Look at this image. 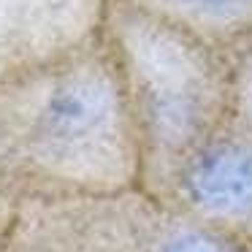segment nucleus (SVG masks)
<instances>
[{
	"instance_id": "obj_1",
	"label": "nucleus",
	"mask_w": 252,
	"mask_h": 252,
	"mask_svg": "<svg viewBox=\"0 0 252 252\" xmlns=\"http://www.w3.org/2000/svg\"><path fill=\"white\" fill-rule=\"evenodd\" d=\"M141 174L138 127L106 49L90 41L0 84V187L17 201L125 192Z\"/></svg>"
},
{
	"instance_id": "obj_2",
	"label": "nucleus",
	"mask_w": 252,
	"mask_h": 252,
	"mask_svg": "<svg viewBox=\"0 0 252 252\" xmlns=\"http://www.w3.org/2000/svg\"><path fill=\"white\" fill-rule=\"evenodd\" d=\"M117 60L141 141V187L160 198L185 158L217 133L220 93L203 55L176 30L125 19Z\"/></svg>"
},
{
	"instance_id": "obj_3",
	"label": "nucleus",
	"mask_w": 252,
	"mask_h": 252,
	"mask_svg": "<svg viewBox=\"0 0 252 252\" xmlns=\"http://www.w3.org/2000/svg\"><path fill=\"white\" fill-rule=\"evenodd\" d=\"M155 198L147 190L17 201L8 252H144Z\"/></svg>"
},
{
	"instance_id": "obj_4",
	"label": "nucleus",
	"mask_w": 252,
	"mask_h": 252,
	"mask_svg": "<svg viewBox=\"0 0 252 252\" xmlns=\"http://www.w3.org/2000/svg\"><path fill=\"white\" fill-rule=\"evenodd\" d=\"M160 198L225 236L252 230V133H212L185 158Z\"/></svg>"
},
{
	"instance_id": "obj_5",
	"label": "nucleus",
	"mask_w": 252,
	"mask_h": 252,
	"mask_svg": "<svg viewBox=\"0 0 252 252\" xmlns=\"http://www.w3.org/2000/svg\"><path fill=\"white\" fill-rule=\"evenodd\" d=\"M95 0H0V84L90 44Z\"/></svg>"
},
{
	"instance_id": "obj_6",
	"label": "nucleus",
	"mask_w": 252,
	"mask_h": 252,
	"mask_svg": "<svg viewBox=\"0 0 252 252\" xmlns=\"http://www.w3.org/2000/svg\"><path fill=\"white\" fill-rule=\"evenodd\" d=\"M155 252H236V244L230 241V236L192 220L187 225L165 230L158 239Z\"/></svg>"
},
{
	"instance_id": "obj_7",
	"label": "nucleus",
	"mask_w": 252,
	"mask_h": 252,
	"mask_svg": "<svg viewBox=\"0 0 252 252\" xmlns=\"http://www.w3.org/2000/svg\"><path fill=\"white\" fill-rule=\"evenodd\" d=\"M168 3L192 19L217 25L244 19L252 11V0H168Z\"/></svg>"
},
{
	"instance_id": "obj_8",
	"label": "nucleus",
	"mask_w": 252,
	"mask_h": 252,
	"mask_svg": "<svg viewBox=\"0 0 252 252\" xmlns=\"http://www.w3.org/2000/svg\"><path fill=\"white\" fill-rule=\"evenodd\" d=\"M14 212H17V198L8 195L0 187V252H8V236H11Z\"/></svg>"
}]
</instances>
